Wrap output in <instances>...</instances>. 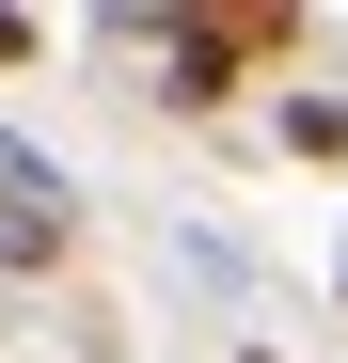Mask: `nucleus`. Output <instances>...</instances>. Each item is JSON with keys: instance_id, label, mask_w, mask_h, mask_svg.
Listing matches in <instances>:
<instances>
[{"instance_id": "f257e3e1", "label": "nucleus", "mask_w": 348, "mask_h": 363, "mask_svg": "<svg viewBox=\"0 0 348 363\" xmlns=\"http://www.w3.org/2000/svg\"><path fill=\"white\" fill-rule=\"evenodd\" d=\"M143 48H158V95H174V111H222L254 64L301 48V16H269V0H206V16H143Z\"/></svg>"}, {"instance_id": "f03ea898", "label": "nucleus", "mask_w": 348, "mask_h": 363, "mask_svg": "<svg viewBox=\"0 0 348 363\" xmlns=\"http://www.w3.org/2000/svg\"><path fill=\"white\" fill-rule=\"evenodd\" d=\"M48 253H64V174L0 127V269H48Z\"/></svg>"}, {"instance_id": "7ed1b4c3", "label": "nucleus", "mask_w": 348, "mask_h": 363, "mask_svg": "<svg viewBox=\"0 0 348 363\" xmlns=\"http://www.w3.org/2000/svg\"><path fill=\"white\" fill-rule=\"evenodd\" d=\"M285 143H301V158H348V111H332V95H301V111H285Z\"/></svg>"}, {"instance_id": "20e7f679", "label": "nucleus", "mask_w": 348, "mask_h": 363, "mask_svg": "<svg viewBox=\"0 0 348 363\" xmlns=\"http://www.w3.org/2000/svg\"><path fill=\"white\" fill-rule=\"evenodd\" d=\"M0 64H32V16H0Z\"/></svg>"}, {"instance_id": "39448f33", "label": "nucleus", "mask_w": 348, "mask_h": 363, "mask_svg": "<svg viewBox=\"0 0 348 363\" xmlns=\"http://www.w3.org/2000/svg\"><path fill=\"white\" fill-rule=\"evenodd\" d=\"M254 363H269V347H254Z\"/></svg>"}]
</instances>
